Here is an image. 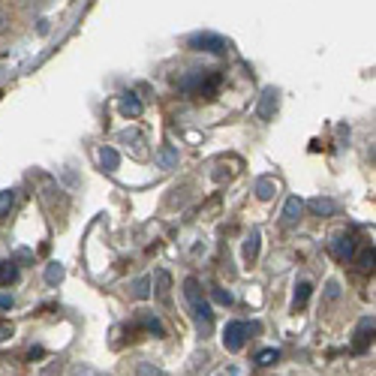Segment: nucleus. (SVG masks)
Wrapping results in <instances>:
<instances>
[{"label":"nucleus","mask_w":376,"mask_h":376,"mask_svg":"<svg viewBox=\"0 0 376 376\" xmlns=\"http://www.w3.org/2000/svg\"><path fill=\"white\" fill-rule=\"evenodd\" d=\"M301 211H304V199H301V196H289L286 205H283V223L286 226L298 223L301 220Z\"/></svg>","instance_id":"obj_12"},{"label":"nucleus","mask_w":376,"mask_h":376,"mask_svg":"<svg viewBox=\"0 0 376 376\" xmlns=\"http://www.w3.org/2000/svg\"><path fill=\"white\" fill-rule=\"evenodd\" d=\"M277 105H280V93H277L274 88H265L259 105H256V115H259L262 121H271L274 112H277Z\"/></svg>","instance_id":"obj_7"},{"label":"nucleus","mask_w":376,"mask_h":376,"mask_svg":"<svg viewBox=\"0 0 376 376\" xmlns=\"http://www.w3.org/2000/svg\"><path fill=\"white\" fill-rule=\"evenodd\" d=\"M247 335H250V325L247 322H229L223 331V346L229 349V352H241L244 349V343H247Z\"/></svg>","instance_id":"obj_3"},{"label":"nucleus","mask_w":376,"mask_h":376,"mask_svg":"<svg viewBox=\"0 0 376 376\" xmlns=\"http://www.w3.org/2000/svg\"><path fill=\"white\" fill-rule=\"evenodd\" d=\"M136 325H138V328H145L148 335L166 337V328H163V322H160L154 313H148V310H138V313H136Z\"/></svg>","instance_id":"obj_9"},{"label":"nucleus","mask_w":376,"mask_h":376,"mask_svg":"<svg viewBox=\"0 0 376 376\" xmlns=\"http://www.w3.org/2000/svg\"><path fill=\"white\" fill-rule=\"evenodd\" d=\"M310 211H313L316 217H335L337 202L328 199V196H316V199H310Z\"/></svg>","instance_id":"obj_13"},{"label":"nucleus","mask_w":376,"mask_h":376,"mask_svg":"<svg viewBox=\"0 0 376 376\" xmlns=\"http://www.w3.org/2000/svg\"><path fill=\"white\" fill-rule=\"evenodd\" d=\"M220 82H223V75L217 70H193L190 79H181L178 82V88L193 93V96H199V100H202V96L211 100V96H217Z\"/></svg>","instance_id":"obj_2"},{"label":"nucleus","mask_w":376,"mask_h":376,"mask_svg":"<svg viewBox=\"0 0 376 376\" xmlns=\"http://www.w3.org/2000/svg\"><path fill=\"white\" fill-rule=\"evenodd\" d=\"M274 196H277V181L271 175H265V178L256 181V199H259V202H271Z\"/></svg>","instance_id":"obj_15"},{"label":"nucleus","mask_w":376,"mask_h":376,"mask_svg":"<svg viewBox=\"0 0 376 376\" xmlns=\"http://www.w3.org/2000/svg\"><path fill=\"white\" fill-rule=\"evenodd\" d=\"M370 343H373V319H361L356 340H352V352H368Z\"/></svg>","instance_id":"obj_8"},{"label":"nucleus","mask_w":376,"mask_h":376,"mask_svg":"<svg viewBox=\"0 0 376 376\" xmlns=\"http://www.w3.org/2000/svg\"><path fill=\"white\" fill-rule=\"evenodd\" d=\"M190 48L196 51H211V55H226V48H229V42L217 34H196L190 37Z\"/></svg>","instance_id":"obj_4"},{"label":"nucleus","mask_w":376,"mask_h":376,"mask_svg":"<svg viewBox=\"0 0 376 376\" xmlns=\"http://www.w3.org/2000/svg\"><path fill=\"white\" fill-rule=\"evenodd\" d=\"M310 292H313V286H310L307 280H301V283L295 286V295H292V310H295V313H298V310H304V307H307Z\"/></svg>","instance_id":"obj_16"},{"label":"nucleus","mask_w":376,"mask_h":376,"mask_svg":"<svg viewBox=\"0 0 376 376\" xmlns=\"http://www.w3.org/2000/svg\"><path fill=\"white\" fill-rule=\"evenodd\" d=\"M214 301H220V304H232V292L229 289H220V286H214Z\"/></svg>","instance_id":"obj_26"},{"label":"nucleus","mask_w":376,"mask_h":376,"mask_svg":"<svg viewBox=\"0 0 376 376\" xmlns=\"http://www.w3.org/2000/svg\"><path fill=\"white\" fill-rule=\"evenodd\" d=\"M328 250H331V256H335L337 262H352V256H356L358 247H356V238H352V235L343 232V235H337V238L331 241Z\"/></svg>","instance_id":"obj_5"},{"label":"nucleus","mask_w":376,"mask_h":376,"mask_svg":"<svg viewBox=\"0 0 376 376\" xmlns=\"http://www.w3.org/2000/svg\"><path fill=\"white\" fill-rule=\"evenodd\" d=\"M15 301H13V295H6V292H0V310H9Z\"/></svg>","instance_id":"obj_28"},{"label":"nucleus","mask_w":376,"mask_h":376,"mask_svg":"<svg viewBox=\"0 0 376 376\" xmlns=\"http://www.w3.org/2000/svg\"><path fill=\"white\" fill-rule=\"evenodd\" d=\"M117 105H121V115L124 117H133V121H136V117H142V112H145V105H142V100H138L136 93H124Z\"/></svg>","instance_id":"obj_10"},{"label":"nucleus","mask_w":376,"mask_h":376,"mask_svg":"<svg viewBox=\"0 0 376 376\" xmlns=\"http://www.w3.org/2000/svg\"><path fill=\"white\" fill-rule=\"evenodd\" d=\"M150 286H154V295L163 307L171 304V274L166 271V268H160V271H154V280H150Z\"/></svg>","instance_id":"obj_6"},{"label":"nucleus","mask_w":376,"mask_h":376,"mask_svg":"<svg viewBox=\"0 0 376 376\" xmlns=\"http://www.w3.org/2000/svg\"><path fill=\"white\" fill-rule=\"evenodd\" d=\"M100 166L105 171H117V166H121V154H117L115 148H100Z\"/></svg>","instance_id":"obj_17"},{"label":"nucleus","mask_w":376,"mask_h":376,"mask_svg":"<svg viewBox=\"0 0 376 376\" xmlns=\"http://www.w3.org/2000/svg\"><path fill=\"white\" fill-rule=\"evenodd\" d=\"M13 335H15V328L9 325V322H0V343H4V340H9Z\"/></svg>","instance_id":"obj_27"},{"label":"nucleus","mask_w":376,"mask_h":376,"mask_svg":"<svg viewBox=\"0 0 376 376\" xmlns=\"http://www.w3.org/2000/svg\"><path fill=\"white\" fill-rule=\"evenodd\" d=\"M136 376H166V373L160 370V368H154L150 361H138L136 364Z\"/></svg>","instance_id":"obj_22"},{"label":"nucleus","mask_w":376,"mask_h":376,"mask_svg":"<svg viewBox=\"0 0 376 376\" xmlns=\"http://www.w3.org/2000/svg\"><path fill=\"white\" fill-rule=\"evenodd\" d=\"M157 163H160V169H171V166H178V150H175V148H160Z\"/></svg>","instance_id":"obj_19"},{"label":"nucleus","mask_w":376,"mask_h":376,"mask_svg":"<svg viewBox=\"0 0 376 376\" xmlns=\"http://www.w3.org/2000/svg\"><path fill=\"white\" fill-rule=\"evenodd\" d=\"M42 356H46L42 349H30V352H27V358H30V361H34V358H42Z\"/></svg>","instance_id":"obj_30"},{"label":"nucleus","mask_w":376,"mask_h":376,"mask_svg":"<svg viewBox=\"0 0 376 376\" xmlns=\"http://www.w3.org/2000/svg\"><path fill=\"white\" fill-rule=\"evenodd\" d=\"M352 262L358 265V271H373V265H376V250H373V244L370 247H361V250H356V256H352Z\"/></svg>","instance_id":"obj_14"},{"label":"nucleus","mask_w":376,"mask_h":376,"mask_svg":"<svg viewBox=\"0 0 376 376\" xmlns=\"http://www.w3.org/2000/svg\"><path fill=\"white\" fill-rule=\"evenodd\" d=\"M18 280V265L15 262H0V286H9Z\"/></svg>","instance_id":"obj_18"},{"label":"nucleus","mask_w":376,"mask_h":376,"mask_svg":"<svg viewBox=\"0 0 376 376\" xmlns=\"http://www.w3.org/2000/svg\"><path fill=\"white\" fill-rule=\"evenodd\" d=\"M337 295H340V289H337V283H328V298H331V301H335Z\"/></svg>","instance_id":"obj_29"},{"label":"nucleus","mask_w":376,"mask_h":376,"mask_svg":"<svg viewBox=\"0 0 376 376\" xmlns=\"http://www.w3.org/2000/svg\"><path fill=\"white\" fill-rule=\"evenodd\" d=\"M9 25H13V13H9V6L0 0V34H6Z\"/></svg>","instance_id":"obj_25"},{"label":"nucleus","mask_w":376,"mask_h":376,"mask_svg":"<svg viewBox=\"0 0 376 376\" xmlns=\"http://www.w3.org/2000/svg\"><path fill=\"white\" fill-rule=\"evenodd\" d=\"M133 298H138V301L150 298V277H138V280L133 283Z\"/></svg>","instance_id":"obj_20"},{"label":"nucleus","mask_w":376,"mask_h":376,"mask_svg":"<svg viewBox=\"0 0 376 376\" xmlns=\"http://www.w3.org/2000/svg\"><path fill=\"white\" fill-rule=\"evenodd\" d=\"M259 247H262V235H259V229H253L250 235H247L244 250H241L244 262H256V259H259Z\"/></svg>","instance_id":"obj_11"},{"label":"nucleus","mask_w":376,"mask_h":376,"mask_svg":"<svg viewBox=\"0 0 376 376\" xmlns=\"http://www.w3.org/2000/svg\"><path fill=\"white\" fill-rule=\"evenodd\" d=\"M184 295H187V304L193 310V319H196L202 337H208L214 331V310L208 304V298L202 295V286H199L196 277H187V280H184Z\"/></svg>","instance_id":"obj_1"},{"label":"nucleus","mask_w":376,"mask_h":376,"mask_svg":"<svg viewBox=\"0 0 376 376\" xmlns=\"http://www.w3.org/2000/svg\"><path fill=\"white\" fill-rule=\"evenodd\" d=\"M13 205H15V190H4L0 193V217H9Z\"/></svg>","instance_id":"obj_21"},{"label":"nucleus","mask_w":376,"mask_h":376,"mask_svg":"<svg viewBox=\"0 0 376 376\" xmlns=\"http://www.w3.org/2000/svg\"><path fill=\"white\" fill-rule=\"evenodd\" d=\"M277 358H280V352H277V349H262L259 356H256V364H262V368H268V364H274Z\"/></svg>","instance_id":"obj_24"},{"label":"nucleus","mask_w":376,"mask_h":376,"mask_svg":"<svg viewBox=\"0 0 376 376\" xmlns=\"http://www.w3.org/2000/svg\"><path fill=\"white\" fill-rule=\"evenodd\" d=\"M60 280H63V268H60L58 262H51V265L46 268V283L55 286V283H60Z\"/></svg>","instance_id":"obj_23"}]
</instances>
